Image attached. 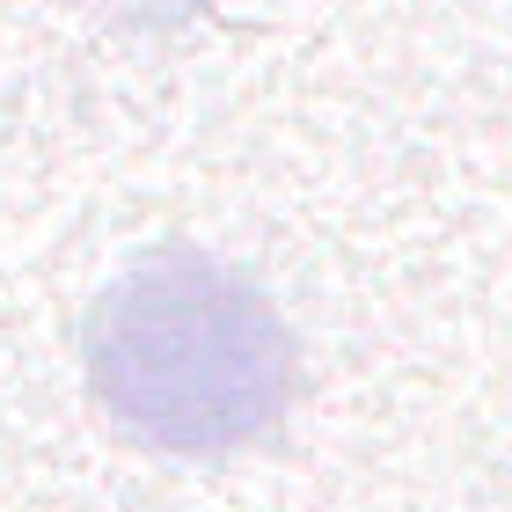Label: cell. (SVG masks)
<instances>
[{
    "label": "cell",
    "mask_w": 512,
    "mask_h": 512,
    "mask_svg": "<svg viewBox=\"0 0 512 512\" xmlns=\"http://www.w3.org/2000/svg\"><path fill=\"white\" fill-rule=\"evenodd\" d=\"M88 388L161 454H235L286 425L300 359L271 293L220 256L161 249L88 308Z\"/></svg>",
    "instance_id": "1"
}]
</instances>
